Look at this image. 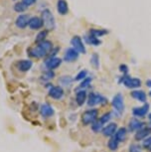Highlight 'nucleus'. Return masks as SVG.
<instances>
[{
    "label": "nucleus",
    "mask_w": 151,
    "mask_h": 152,
    "mask_svg": "<svg viewBox=\"0 0 151 152\" xmlns=\"http://www.w3.org/2000/svg\"><path fill=\"white\" fill-rule=\"evenodd\" d=\"M33 67V62L29 59L26 60H20L16 63V68L18 69V71L22 72V73H26L29 72Z\"/></svg>",
    "instance_id": "nucleus-11"
},
{
    "label": "nucleus",
    "mask_w": 151,
    "mask_h": 152,
    "mask_svg": "<svg viewBox=\"0 0 151 152\" xmlns=\"http://www.w3.org/2000/svg\"><path fill=\"white\" fill-rule=\"evenodd\" d=\"M31 17L27 14H20L15 20V25L17 28L19 29H25L28 26V23H29Z\"/></svg>",
    "instance_id": "nucleus-12"
},
{
    "label": "nucleus",
    "mask_w": 151,
    "mask_h": 152,
    "mask_svg": "<svg viewBox=\"0 0 151 152\" xmlns=\"http://www.w3.org/2000/svg\"><path fill=\"white\" fill-rule=\"evenodd\" d=\"M151 133V127L147 126V127H142L139 130L136 131L135 135H134V139L136 141H140V140H144L146 137L149 136V134Z\"/></svg>",
    "instance_id": "nucleus-15"
},
{
    "label": "nucleus",
    "mask_w": 151,
    "mask_h": 152,
    "mask_svg": "<svg viewBox=\"0 0 151 152\" xmlns=\"http://www.w3.org/2000/svg\"><path fill=\"white\" fill-rule=\"evenodd\" d=\"M42 20H43V24L46 27V29L49 30H54L56 27V22L55 18L52 12L49 9H45L42 12Z\"/></svg>",
    "instance_id": "nucleus-3"
},
{
    "label": "nucleus",
    "mask_w": 151,
    "mask_h": 152,
    "mask_svg": "<svg viewBox=\"0 0 151 152\" xmlns=\"http://www.w3.org/2000/svg\"><path fill=\"white\" fill-rule=\"evenodd\" d=\"M119 71H120L123 75H127V73H128V67L125 64H121L120 66H119Z\"/></svg>",
    "instance_id": "nucleus-37"
},
{
    "label": "nucleus",
    "mask_w": 151,
    "mask_h": 152,
    "mask_svg": "<svg viewBox=\"0 0 151 152\" xmlns=\"http://www.w3.org/2000/svg\"><path fill=\"white\" fill-rule=\"evenodd\" d=\"M98 110H96V108L88 110L82 114V123L84 125L93 124V123L98 119Z\"/></svg>",
    "instance_id": "nucleus-2"
},
{
    "label": "nucleus",
    "mask_w": 151,
    "mask_h": 152,
    "mask_svg": "<svg viewBox=\"0 0 151 152\" xmlns=\"http://www.w3.org/2000/svg\"><path fill=\"white\" fill-rule=\"evenodd\" d=\"M130 96H131L133 99H135L136 100H138V102H146V94H145L143 91H133L130 93Z\"/></svg>",
    "instance_id": "nucleus-22"
},
{
    "label": "nucleus",
    "mask_w": 151,
    "mask_h": 152,
    "mask_svg": "<svg viewBox=\"0 0 151 152\" xmlns=\"http://www.w3.org/2000/svg\"><path fill=\"white\" fill-rule=\"evenodd\" d=\"M57 11L61 15H67L69 12V5L66 0H58L57 2Z\"/></svg>",
    "instance_id": "nucleus-18"
},
{
    "label": "nucleus",
    "mask_w": 151,
    "mask_h": 152,
    "mask_svg": "<svg viewBox=\"0 0 151 152\" xmlns=\"http://www.w3.org/2000/svg\"><path fill=\"white\" fill-rule=\"evenodd\" d=\"M142 146L146 149H149L151 147V135L146 137L144 140H143V143H142Z\"/></svg>",
    "instance_id": "nucleus-35"
},
{
    "label": "nucleus",
    "mask_w": 151,
    "mask_h": 152,
    "mask_svg": "<svg viewBox=\"0 0 151 152\" xmlns=\"http://www.w3.org/2000/svg\"><path fill=\"white\" fill-rule=\"evenodd\" d=\"M59 50H60L59 47H53V49L51 50V52L49 54V57H56V55L59 52Z\"/></svg>",
    "instance_id": "nucleus-38"
},
{
    "label": "nucleus",
    "mask_w": 151,
    "mask_h": 152,
    "mask_svg": "<svg viewBox=\"0 0 151 152\" xmlns=\"http://www.w3.org/2000/svg\"><path fill=\"white\" fill-rule=\"evenodd\" d=\"M48 36V30H42L40 31L38 33V35L36 36V39H35V42L37 44H40V43L44 42L46 40V37Z\"/></svg>",
    "instance_id": "nucleus-25"
},
{
    "label": "nucleus",
    "mask_w": 151,
    "mask_h": 152,
    "mask_svg": "<svg viewBox=\"0 0 151 152\" xmlns=\"http://www.w3.org/2000/svg\"><path fill=\"white\" fill-rule=\"evenodd\" d=\"M43 26H44L43 20L42 18H40L38 16L31 17L29 20V23H28V27H29L31 30H39V29H41Z\"/></svg>",
    "instance_id": "nucleus-13"
},
{
    "label": "nucleus",
    "mask_w": 151,
    "mask_h": 152,
    "mask_svg": "<svg viewBox=\"0 0 151 152\" xmlns=\"http://www.w3.org/2000/svg\"><path fill=\"white\" fill-rule=\"evenodd\" d=\"M54 77H55V73H54V71L47 70L41 76V80H42V81H44V82H48V81H50V80H52Z\"/></svg>",
    "instance_id": "nucleus-28"
},
{
    "label": "nucleus",
    "mask_w": 151,
    "mask_h": 152,
    "mask_svg": "<svg viewBox=\"0 0 151 152\" xmlns=\"http://www.w3.org/2000/svg\"><path fill=\"white\" fill-rule=\"evenodd\" d=\"M118 144H119V142L117 141V140H116L115 137H112V138L109 140L107 146H109V149L110 151H115V150H117Z\"/></svg>",
    "instance_id": "nucleus-27"
},
{
    "label": "nucleus",
    "mask_w": 151,
    "mask_h": 152,
    "mask_svg": "<svg viewBox=\"0 0 151 152\" xmlns=\"http://www.w3.org/2000/svg\"><path fill=\"white\" fill-rule=\"evenodd\" d=\"M102 126H104V124H102V123L99 121V119L96 120V121L92 124V130L93 131V132L98 133V132H99V131L102 130V128H104Z\"/></svg>",
    "instance_id": "nucleus-29"
},
{
    "label": "nucleus",
    "mask_w": 151,
    "mask_h": 152,
    "mask_svg": "<svg viewBox=\"0 0 151 152\" xmlns=\"http://www.w3.org/2000/svg\"><path fill=\"white\" fill-rule=\"evenodd\" d=\"M109 33V31L105 30V29H90L89 31V35L90 36H93V37H101L104 35H107V34Z\"/></svg>",
    "instance_id": "nucleus-24"
},
{
    "label": "nucleus",
    "mask_w": 151,
    "mask_h": 152,
    "mask_svg": "<svg viewBox=\"0 0 151 152\" xmlns=\"http://www.w3.org/2000/svg\"><path fill=\"white\" fill-rule=\"evenodd\" d=\"M27 8L28 7L23 3V2H17V3L14 5V10H15L17 13L24 12V11H26Z\"/></svg>",
    "instance_id": "nucleus-31"
},
{
    "label": "nucleus",
    "mask_w": 151,
    "mask_h": 152,
    "mask_svg": "<svg viewBox=\"0 0 151 152\" xmlns=\"http://www.w3.org/2000/svg\"><path fill=\"white\" fill-rule=\"evenodd\" d=\"M37 0H22V2L26 5V6H31V5H33L34 3H36Z\"/></svg>",
    "instance_id": "nucleus-39"
},
{
    "label": "nucleus",
    "mask_w": 151,
    "mask_h": 152,
    "mask_svg": "<svg viewBox=\"0 0 151 152\" xmlns=\"http://www.w3.org/2000/svg\"><path fill=\"white\" fill-rule=\"evenodd\" d=\"M128 152H141V148L137 144H131L128 148Z\"/></svg>",
    "instance_id": "nucleus-36"
},
{
    "label": "nucleus",
    "mask_w": 151,
    "mask_h": 152,
    "mask_svg": "<svg viewBox=\"0 0 151 152\" xmlns=\"http://www.w3.org/2000/svg\"><path fill=\"white\" fill-rule=\"evenodd\" d=\"M40 113L44 118H49V117H52L54 115L55 110H54L52 105H50L49 104H43L40 107Z\"/></svg>",
    "instance_id": "nucleus-14"
},
{
    "label": "nucleus",
    "mask_w": 151,
    "mask_h": 152,
    "mask_svg": "<svg viewBox=\"0 0 151 152\" xmlns=\"http://www.w3.org/2000/svg\"><path fill=\"white\" fill-rule=\"evenodd\" d=\"M85 41L87 44L89 45H93V46H99L101 44V41L99 40L98 38L96 37H93V36H90V35H87L84 37Z\"/></svg>",
    "instance_id": "nucleus-23"
},
{
    "label": "nucleus",
    "mask_w": 151,
    "mask_h": 152,
    "mask_svg": "<svg viewBox=\"0 0 151 152\" xmlns=\"http://www.w3.org/2000/svg\"><path fill=\"white\" fill-rule=\"evenodd\" d=\"M142 127H144V123L139 121L138 119L132 118L129 120V123H128V129H129V131H137Z\"/></svg>",
    "instance_id": "nucleus-19"
},
{
    "label": "nucleus",
    "mask_w": 151,
    "mask_h": 152,
    "mask_svg": "<svg viewBox=\"0 0 151 152\" xmlns=\"http://www.w3.org/2000/svg\"><path fill=\"white\" fill-rule=\"evenodd\" d=\"M148 110H149V104H144L142 107H134L132 110V114L135 117H144L147 114Z\"/></svg>",
    "instance_id": "nucleus-17"
},
{
    "label": "nucleus",
    "mask_w": 151,
    "mask_h": 152,
    "mask_svg": "<svg viewBox=\"0 0 151 152\" xmlns=\"http://www.w3.org/2000/svg\"><path fill=\"white\" fill-rule=\"evenodd\" d=\"M107 99L104 96H102L101 94H96V93H90L88 97V105L90 107H95L96 104H107Z\"/></svg>",
    "instance_id": "nucleus-5"
},
{
    "label": "nucleus",
    "mask_w": 151,
    "mask_h": 152,
    "mask_svg": "<svg viewBox=\"0 0 151 152\" xmlns=\"http://www.w3.org/2000/svg\"><path fill=\"white\" fill-rule=\"evenodd\" d=\"M62 62H63L62 59L58 58V57H49V58L45 61V67L47 68V70L54 71L61 66Z\"/></svg>",
    "instance_id": "nucleus-9"
},
{
    "label": "nucleus",
    "mask_w": 151,
    "mask_h": 152,
    "mask_svg": "<svg viewBox=\"0 0 151 152\" xmlns=\"http://www.w3.org/2000/svg\"><path fill=\"white\" fill-rule=\"evenodd\" d=\"M150 96H151V91H150Z\"/></svg>",
    "instance_id": "nucleus-43"
},
{
    "label": "nucleus",
    "mask_w": 151,
    "mask_h": 152,
    "mask_svg": "<svg viewBox=\"0 0 151 152\" xmlns=\"http://www.w3.org/2000/svg\"><path fill=\"white\" fill-rule=\"evenodd\" d=\"M76 102H77V104H78V105H80V107L84 105L85 102H87V91H85V90H80V91H77Z\"/></svg>",
    "instance_id": "nucleus-20"
},
{
    "label": "nucleus",
    "mask_w": 151,
    "mask_h": 152,
    "mask_svg": "<svg viewBox=\"0 0 151 152\" xmlns=\"http://www.w3.org/2000/svg\"><path fill=\"white\" fill-rule=\"evenodd\" d=\"M64 90H63L62 87L60 86H55V87H51L49 88V96L52 97L54 99L60 100L64 97Z\"/></svg>",
    "instance_id": "nucleus-10"
},
{
    "label": "nucleus",
    "mask_w": 151,
    "mask_h": 152,
    "mask_svg": "<svg viewBox=\"0 0 151 152\" xmlns=\"http://www.w3.org/2000/svg\"><path fill=\"white\" fill-rule=\"evenodd\" d=\"M116 130H117V124L115 122L109 123L107 126H104L101 130V133L104 134V136H112L115 135Z\"/></svg>",
    "instance_id": "nucleus-16"
},
{
    "label": "nucleus",
    "mask_w": 151,
    "mask_h": 152,
    "mask_svg": "<svg viewBox=\"0 0 151 152\" xmlns=\"http://www.w3.org/2000/svg\"><path fill=\"white\" fill-rule=\"evenodd\" d=\"M74 80L71 78V76H63L61 79L59 80V83L64 87H69V86L72 85Z\"/></svg>",
    "instance_id": "nucleus-26"
},
{
    "label": "nucleus",
    "mask_w": 151,
    "mask_h": 152,
    "mask_svg": "<svg viewBox=\"0 0 151 152\" xmlns=\"http://www.w3.org/2000/svg\"><path fill=\"white\" fill-rule=\"evenodd\" d=\"M79 55L80 54L77 52L74 48H68L67 50L65 51L63 60L67 63H74L79 59Z\"/></svg>",
    "instance_id": "nucleus-8"
},
{
    "label": "nucleus",
    "mask_w": 151,
    "mask_h": 152,
    "mask_svg": "<svg viewBox=\"0 0 151 152\" xmlns=\"http://www.w3.org/2000/svg\"><path fill=\"white\" fill-rule=\"evenodd\" d=\"M148 119H149V122H150V124H151V113L148 114Z\"/></svg>",
    "instance_id": "nucleus-41"
},
{
    "label": "nucleus",
    "mask_w": 151,
    "mask_h": 152,
    "mask_svg": "<svg viewBox=\"0 0 151 152\" xmlns=\"http://www.w3.org/2000/svg\"><path fill=\"white\" fill-rule=\"evenodd\" d=\"M112 104L113 108H115V110L117 111L119 114L123 113L124 104H123V96H122L121 94H115V96H113Z\"/></svg>",
    "instance_id": "nucleus-7"
},
{
    "label": "nucleus",
    "mask_w": 151,
    "mask_h": 152,
    "mask_svg": "<svg viewBox=\"0 0 151 152\" xmlns=\"http://www.w3.org/2000/svg\"><path fill=\"white\" fill-rule=\"evenodd\" d=\"M146 86H147V87L151 88V80H148V81H146Z\"/></svg>",
    "instance_id": "nucleus-40"
},
{
    "label": "nucleus",
    "mask_w": 151,
    "mask_h": 152,
    "mask_svg": "<svg viewBox=\"0 0 151 152\" xmlns=\"http://www.w3.org/2000/svg\"><path fill=\"white\" fill-rule=\"evenodd\" d=\"M88 77V71L87 70H82L81 72H79L78 75L76 76L75 81H82Z\"/></svg>",
    "instance_id": "nucleus-34"
},
{
    "label": "nucleus",
    "mask_w": 151,
    "mask_h": 152,
    "mask_svg": "<svg viewBox=\"0 0 151 152\" xmlns=\"http://www.w3.org/2000/svg\"><path fill=\"white\" fill-rule=\"evenodd\" d=\"M71 45H72V48L75 49L79 54H85V52H87L84 42H82L80 36H74L71 39Z\"/></svg>",
    "instance_id": "nucleus-6"
},
{
    "label": "nucleus",
    "mask_w": 151,
    "mask_h": 152,
    "mask_svg": "<svg viewBox=\"0 0 151 152\" xmlns=\"http://www.w3.org/2000/svg\"><path fill=\"white\" fill-rule=\"evenodd\" d=\"M119 84H123L125 87L128 88H137L141 86V80L137 78H131V77L127 76V75H123L118 80Z\"/></svg>",
    "instance_id": "nucleus-4"
},
{
    "label": "nucleus",
    "mask_w": 151,
    "mask_h": 152,
    "mask_svg": "<svg viewBox=\"0 0 151 152\" xmlns=\"http://www.w3.org/2000/svg\"><path fill=\"white\" fill-rule=\"evenodd\" d=\"M126 135H127V130L125 127H120L116 130V132L115 134V138L117 140L118 142H123L125 139H126Z\"/></svg>",
    "instance_id": "nucleus-21"
},
{
    "label": "nucleus",
    "mask_w": 151,
    "mask_h": 152,
    "mask_svg": "<svg viewBox=\"0 0 151 152\" xmlns=\"http://www.w3.org/2000/svg\"><path fill=\"white\" fill-rule=\"evenodd\" d=\"M53 47L54 46L52 42L48 41V40H45L44 42L40 43V44L35 46V47L30 48L27 52L29 54V56L32 57V58L40 59V58H44V57H46L47 55H49Z\"/></svg>",
    "instance_id": "nucleus-1"
},
{
    "label": "nucleus",
    "mask_w": 151,
    "mask_h": 152,
    "mask_svg": "<svg viewBox=\"0 0 151 152\" xmlns=\"http://www.w3.org/2000/svg\"><path fill=\"white\" fill-rule=\"evenodd\" d=\"M149 151H150V152H151V147H150V148H149Z\"/></svg>",
    "instance_id": "nucleus-42"
},
{
    "label": "nucleus",
    "mask_w": 151,
    "mask_h": 152,
    "mask_svg": "<svg viewBox=\"0 0 151 152\" xmlns=\"http://www.w3.org/2000/svg\"><path fill=\"white\" fill-rule=\"evenodd\" d=\"M112 113H105L104 114H102V115L101 116L99 121H101L102 124H105V123H107L110 119H112Z\"/></svg>",
    "instance_id": "nucleus-33"
},
{
    "label": "nucleus",
    "mask_w": 151,
    "mask_h": 152,
    "mask_svg": "<svg viewBox=\"0 0 151 152\" xmlns=\"http://www.w3.org/2000/svg\"><path fill=\"white\" fill-rule=\"evenodd\" d=\"M90 64L95 67V69L99 68V57L98 54H93L92 56V58H90Z\"/></svg>",
    "instance_id": "nucleus-32"
},
{
    "label": "nucleus",
    "mask_w": 151,
    "mask_h": 152,
    "mask_svg": "<svg viewBox=\"0 0 151 152\" xmlns=\"http://www.w3.org/2000/svg\"><path fill=\"white\" fill-rule=\"evenodd\" d=\"M93 81V79L90 78V77H87L85 80H82V83L80 84V87L79 88L80 90H85L87 88H89L90 87V83H92Z\"/></svg>",
    "instance_id": "nucleus-30"
}]
</instances>
